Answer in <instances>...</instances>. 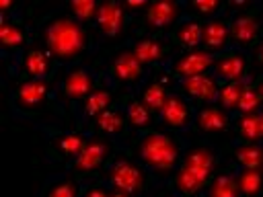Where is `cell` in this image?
Listing matches in <instances>:
<instances>
[{"label": "cell", "mask_w": 263, "mask_h": 197, "mask_svg": "<svg viewBox=\"0 0 263 197\" xmlns=\"http://www.w3.org/2000/svg\"><path fill=\"white\" fill-rule=\"evenodd\" d=\"M103 72H105V78L113 86H127L132 88V92H138L140 86L148 80L152 68H146L125 43L111 53Z\"/></svg>", "instance_id": "8992f818"}, {"label": "cell", "mask_w": 263, "mask_h": 197, "mask_svg": "<svg viewBox=\"0 0 263 197\" xmlns=\"http://www.w3.org/2000/svg\"><path fill=\"white\" fill-rule=\"evenodd\" d=\"M232 129H234V140H238V142H261L259 140V115L257 113L236 115L232 119Z\"/></svg>", "instance_id": "4dcf8cb0"}, {"label": "cell", "mask_w": 263, "mask_h": 197, "mask_svg": "<svg viewBox=\"0 0 263 197\" xmlns=\"http://www.w3.org/2000/svg\"><path fill=\"white\" fill-rule=\"evenodd\" d=\"M236 183L242 197H261L263 195V172L236 168Z\"/></svg>", "instance_id": "1f68e13d"}, {"label": "cell", "mask_w": 263, "mask_h": 197, "mask_svg": "<svg viewBox=\"0 0 263 197\" xmlns=\"http://www.w3.org/2000/svg\"><path fill=\"white\" fill-rule=\"evenodd\" d=\"M261 21H263V4H261Z\"/></svg>", "instance_id": "60d3db41"}, {"label": "cell", "mask_w": 263, "mask_h": 197, "mask_svg": "<svg viewBox=\"0 0 263 197\" xmlns=\"http://www.w3.org/2000/svg\"><path fill=\"white\" fill-rule=\"evenodd\" d=\"M103 80H105L103 68H97L90 64H76L64 74L60 82H55L51 105L55 107V111L70 115L72 109L78 103H82Z\"/></svg>", "instance_id": "277c9868"}, {"label": "cell", "mask_w": 263, "mask_h": 197, "mask_svg": "<svg viewBox=\"0 0 263 197\" xmlns=\"http://www.w3.org/2000/svg\"><path fill=\"white\" fill-rule=\"evenodd\" d=\"M216 57H218V53H212V51L199 47V49H189V51H181V53L173 55L164 68L173 80H183V78L210 74Z\"/></svg>", "instance_id": "2e32d148"}, {"label": "cell", "mask_w": 263, "mask_h": 197, "mask_svg": "<svg viewBox=\"0 0 263 197\" xmlns=\"http://www.w3.org/2000/svg\"><path fill=\"white\" fill-rule=\"evenodd\" d=\"M251 62L259 68V74H263V39L253 47V51H251Z\"/></svg>", "instance_id": "d590c367"}, {"label": "cell", "mask_w": 263, "mask_h": 197, "mask_svg": "<svg viewBox=\"0 0 263 197\" xmlns=\"http://www.w3.org/2000/svg\"><path fill=\"white\" fill-rule=\"evenodd\" d=\"M249 78V76H247ZM245 80H236V82H228V84H222L220 86V92H218V105L224 107L232 117L236 113V107H238V98H240V92H242V86H245Z\"/></svg>", "instance_id": "836d02e7"}, {"label": "cell", "mask_w": 263, "mask_h": 197, "mask_svg": "<svg viewBox=\"0 0 263 197\" xmlns=\"http://www.w3.org/2000/svg\"><path fill=\"white\" fill-rule=\"evenodd\" d=\"M183 16H185L183 2H154V4H148L144 12L136 18L134 31L166 35Z\"/></svg>", "instance_id": "8fae6325"}, {"label": "cell", "mask_w": 263, "mask_h": 197, "mask_svg": "<svg viewBox=\"0 0 263 197\" xmlns=\"http://www.w3.org/2000/svg\"><path fill=\"white\" fill-rule=\"evenodd\" d=\"M88 131H92L97 135H103V137H109V140L117 142L119 146H125L132 131H129V123H127L123 101L119 98L115 105H111L107 111H103L88 125Z\"/></svg>", "instance_id": "ac0fdd59"}, {"label": "cell", "mask_w": 263, "mask_h": 197, "mask_svg": "<svg viewBox=\"0 0 263 197\" xmlns=\"http://www.w3.org/2000/svg\"><path fill=\"white\" fill-rule=\"evenodd\" d=\"M183 6H185V14L195 16L203 23L218 14H224L230 8V4L222 0H191V2H183Z\"/></svg>", "instance_id": "f1b7e54d"}, {"label": "cell", "mask_w": 263, "mask_h": 197, "mask_svg": "<svg viewBox=\"0 0 263 197\" xmlns=\"http://www.w3.org/2000/svg\"><path fill=\"white\" fill-rule=\"evenodd\" d=\"M152 197H175L171 191H166V193H158V195H152Z\"/></svg>", "instance_id": "ab89813d"}, {"label": "cell", "mask_w": 263, "mask_h": 197, "mask_svg": "<svg viewBox=\"0 0 263 197\" xmlns=\"http://www.w3.org/2000/svg\"><path fill=\"white\" fill-rule=\"evenodd\" d=\"M152 181L154 176L150 174V170L140 160L127 154L113 156L103 172V183L109 189L123 191L132 197H146L152 189Z\"/></svg>", "instance_id": "5b68a950"}, {"label": "cell", "mask_w": 263, "mask_h": 197, "mask_svg": "<svg viewBox=\"0 0 263 197\" xmlns=\"http://www.w3.org/2000/svg\"><path fill=\"white\" fill-rule=\"evenodd\" d=\"M230 21L232 12L230 8L224 14H218L203 23V43L201 47L212 53H222L230 47Z\"/></svg>", "instance_id": "cb8c5ba5"}, {"label": "cell", "mask_w": 263, "mask_h": 197, "mask_svg": "<svg viewBox=\"0 0 263 197\" xmlns=\"http://www.w3.org/2000/svg\"><path fill=\"white\" fill-rule=\"evenodd\" d=\"M257 115H259V140H261V144H263V107H261V111H259Z\"/></svg>", "instance_id": "8d00e7d4"}, {"label": "cell", "mask_w": 263, "mask_h": 197, "mask_svg": "<svg viewBox=\"0 0 263 197\" xmlns=\"http://www.w3.org/2000/svg\"><path fill=\"white\" fill-rule=\"evenodd\" d=\"M129 25H134V21L123 10L121 2H103V4H99V12H97L92 29L97 31L99 39L115 41L125 35Z\"/></svg>", "instance_id": "d6986e66"}, {"label": "cell", "mask_w": 263, "mask_h": 197, "mask_svg": "<svg viewBox=\"0 0 263 197\" xmlns=\"http://www.w3.org/2000/svg\"><path fill=\"white\" fill-rule=\"evenodd\" d=\"M117 148H119L117 142L92 133V135L88 137V142L84 144V148L80 150V154H78L72 162L66 164V170L78 174L80 179L92 176L95 172L107 168V164L113 160Z\"/></svg>", "instance_id": "9c48e42d"}, {"label": "cell", "mask_w": 263, "mask_h": 197, "mask_svg": "<svg viewBox=\"0 0 263 197\" xmlns=\"http://www.w3.org/2000/svg\"><path fill=\"white\" fill-rule=\"evenodd\" d=\"M168 41L173 47H179L181 51L189 49H199L203 43V21L185 14L168 33Z\"/></svg>", "instance_id": "7402d4cb"}, {"label": "cell", "mask_w": 263, "mask_h": 197, "mask_svg": "<svg viewBox=\"0 0 263 197\" xmlns=\"http://www.w3.org/2000/svg\"><path fill=\"white\" fill-rule=\"evenodd\" d=\"M64 12H68L72 18H76L78 23L92 29L97 12H99V4L92 2V0H74V2L64 4Z\"/></svg>", "instance_id": "d6a6232c"}, {"label": "cell", "mask_w": 263, "mask_h": 197, "mask_svg": "<svg viewBox=\"0 0 263 197\" xmlns=\"http://www.w3.org/2000/svg\"><path fill=\"white\" fill-rule=\"evenodd\" d=\"M115 86L105 78L82 103H78L72 109V117H74V127L80 129H88V125L103 113L107 111L111 105H115Z\"/></svg>", "instance_id": "9a60e30c"}, {"label": "cell", "mask_w": 263, "mask_h": 197, "mask_svg": "<svg viewBox=\"0 0 263 197\" xmlns=\"http://www.w3.org/2000/svg\"><path fill=\"white\" fill-rule=\"evenodd\" d=\"M82 187L84 179L64 168L43 181L37 197H82Z\"/></svg>", "instance_id": "603a6c76"}, {"label": "cell", "mask_w": 263, "mask_h": 197, "mask_svg": "<svg viewBox=\"0 0 263 197\" xmlns=\"http://www.w3.org/2000/svg\"><path fill=\"white\" fill-rule=\"evenodd\" d=\"M123 107H125V115H127V123H129V131H134V135L150 131L156 115L140 101V96L136 92H127L125 96H121Z\"/></svg>", "instance_id": "484cf974"}, {"label": "cell", "mask_w": 263, "mask_h": 197, "mask_svg": "<svg viewBox=\"0 0 263 197\" xmlns=\"http://www.w3.org/2000/svg\"><path fill=\"white\" fill-rule=\"evenodd\" d=\"M111 189L103 181H86L82 187V197H109Z\"/></svg>", "instance_id": "e575fe53"}, {"label": "cell", "mask_w": 263, "mask_h": 197, "mask_svg": "<svg viewBox=\"0 0 263 197\" xmlns=\"http://www.w3.org/2000/svg\"><path fill=\"white\" fill-rule=\"evenodd\" d=\"M193 121H195V105L173 88L164 107L158 113V123L164 125V129L185 133L187 129L193 127Z\"/></svg>", "instance_id": "e0dca14e"}, {"label": "cell", "mask_w": 263, "mask_h": 197, "mask_svg": "<svg viewBox=\"0 0 263 197\" xmlns=\"http://www.w3.org/2000/svg\"><path fill=\"white\" fill-rule=\"evenodd\" d=\"M251 51L245 49H226L222 53H218L214 66H212V76L220 82V84H228V82H236V80H245L251 74Z\"/></svg>", "instance_id": "ffe728a7"}, {"label": "cell", "mask_w": 263, "mask_h": 197, "mask_svg": "<svg viewBox=\"0 0 263 197\" xmlns=\"http://www.w3.org/2000/svg\"><path fill=\"white\" fill-rule=\"evenodd\" d=\"M230 47L253 51V47L263 39L261 4H230Z\"/></svg>", "instance_id": "52a82bcc"}, {"label": "cell", "mask_w": 263, "mask_h": 197, "mask_svg": "<svg viewBox=\"0 0 263 197\" xmlns=\"http://www.w3.org/2000/svg\"><path fill=\"white\" fill-rule=\"evenodd\" d=\"M51 80H18L10 92V107L18 115H37L47 103H51Z\"/></svg>", "instance_id": "7c38bea8"}, {"label": "cell", "mask_w": 263, "mask_h": 197, "mask_svg": "<svg viewBox=\"0 0 263 197\" xmlns=\"http://www.w3.org/2000/svg\"><path fill=\"white\" fill-rule=\"evenodd\" d=\"M37 33L41 45L58 60V64L78 62L92 45L90 29L72 18L68 12L51 14L41 23Z\"/></svg>", "instance_id": "3957f363"}, {"label": "cell", "mask_w": 263, "mask_h": 197, "mask_svg": "<svg viewBox=\"0 0 263 197\" xmlns=\"http://www.w3.org/2000/svg\"><path fill=\"white\" fill-rule=\"evenodd\" d=\"M261 172H263V166H261Z\"/></svg>", "instance_id": "b9f144b4"}, {"label": "cell", "mask_w": 263, "mask_h": 197, "mask_svg": "<svg viewBox=\"0 0 263 197\" xmlns=\"http://www.w3.org/2000/svg\"><path fill=\"white\" fill-rule=\"evenodd\" d=\"M14 78L18 80H51L58 72V60L37 41H31L29 47L21 53L18 62L14 64ZM10 70V72H12Z\"/></svg>", "instance_id": "30bf717a"}, {"label": "cell", "mask_w": 263, "mask_h": 197, "mask_svg": "<svg viewBox=\"0 0 263 197\" xmlns=\"http://www.w3.org/2000/svg\"><path fill=\"white\" fill-rule=\"evenodd\" d=\"M129 49L146 68H164L173 57V45L166 35H152V33H132L127 39Z\"/></svg>", "instance_id": "4fadbf2b"}, {"label": "cell", "mask_w": 263, "mask_h": 197, "mask_svg": "<svg viewBox=\"0 0 263 197\" xmlns=\"http://www.w3.org/2000/svg\"><path fill=\"white\" fill-rule=\"evenodd\" d=\"M222 162L220 148L210 142H193L187 146L181 164L168 179V191L175 197H199Z\"/></svg>", "instance_id": "6da1fadb"}, {"label": "cell", "mask_w": 263, "mask_h": 197, "mask_svg": "<svg viewBox=\"0 0 263 197\" xmlns=\"http://www.w3.org/2000/svg\"><path fill=\"white\" fill-rule=\"evenodd\" d=\"M109 197H132V195H127V193H123V191H117V189H111Z\"/></svg>", "instance_id": "f35d334b"}, {"label": "cell", "mask_w": 263, "mask_h": 197, "mask_svg": "<svg viewBox=\"0 0 263 197\" xmlns=\"http://www.w3.org/2000/svg\"><path fill=\"white\" fill-rule=\"evenodd\" d=\"M232 166L245 168V170H261V166H263V144L261 142L232 140Z\"/></svg>", "instance_id": "4316f807"}, {"label": "cell", "mask_w": 263, "mask_h": 197, "mask_svg": "<svg viewBox=\"0 0 263 197\" xmlns=\"http://www.w3.org/2000/svg\"><path fill=\"white\" fill-rule=\"evenodd\" d=\"M0 43H2V55L4 60H10V70L18 62L21 53L29 47V27L25 25V18L21 16V8L14 14L2 16L0 21Z\"/></svg>", "instance_id": "5bb4252c"}, {"label": "cell", "mask_w": 263, "mask_h": 197, "mask_svg": "<svg viewBox=\"0 0 263 197\" xmlns=\"http://www.w3.org/2000/svg\"><path fill=\"white\" fill-rule=\"evenodd\" d=\"M45 156L53 164H68L72 162L92 131L80 127H45Z\"/></svg>", "instance_id": "ba28073f"}, {"label": "cell", "mask_w": 263, "mask_h": 197, "mask_svg": "<svg viewBox=\"0 0 263 197\" xmlns=\"http://www.w3.org/2000/svg\"><path fill=\"white\" fill-rule=\"evenodd\" d=\"M257 90H259V96L263 103V74H257Z\"/></svg>", "instance_id": "74e56055"}, {"label": "cell", "mask_w": 263, "mask_h": 197, "mask_svg": "<svg viewBox=\"0 0 263 197\" xmlns=\"http://www.w3.org/2000/svg\"><path fill=\"white\" fill-rule=\"evenodd\" d=\"M199 197H242L236 183V166L218 170Z\"/></svg>", "instance_id": "83f0119b"}, {"label": "cell", "mask_w": 263, "mask_h": 197, "mask_svg": "<svg viewBox=\"0 0 263 197\" xmlns=\"http://www.w3.org/2000/svg\"><path fill=\"white\" fill-rule=\"evenodd\" d=\"M232 119L234 117L224 107H220L218 103H212V105H203V107L195 109L193 127L205 135H214V133H222V131L232 129Z\"/></svg>", "instance_id": "d4e9b609"}, {"label": "cell", "mask_w": 263, "mask_h": 197, "mask_svg": "<svg viewBox=\"0 0 263 197\" xmlns=\"http://www.w3.org/2000/svg\"><path fill=\"white\" fill-rule=\"evenodd\" d=\"M261 107H263V103H261V96H259V90H257V76L249 74V78L242 86L234 117L236 115H247V113H259Z\"/></svg>", "instance_id": "f546056e"}, {"label": "cell", "mask_w": 263, "mask_h": 197, "mask_svg": "<svg viewBox=\"0 0 263 197\" xmlns=\"http://www.w3.org/2000/svg\"><path fill=\"white\" fill-rule=\"evenodd\" d=\"M220 86L222 84L212 74H201V76H193V78L175 80V90L181 92L187 101H191L195 105V109L203 107V105L218 103Z\"/></svg>", "instance_id": "44dd1931"}, {"label": "cell", "mask_w": 263, "mask_h": 197, "mask_svg": "<svg viewBox=\"0 0 263 197\" xmlns=\"http://www.w3.org/2000/svg\"><path fill=\"white\" fill-rule=\"evenodd\" d=\"M129 146H134L136 160H140L154 179H171L177 166L183 160V154L189 146L183 133L171 131V129H150L144 133H138L129 140Z\"/></svg>", "instance_id": "7a4b0ae2"}]
</instances>
